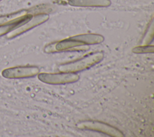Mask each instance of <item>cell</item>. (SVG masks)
Instances as JSON below:
<instances>
[{"mask_svg":"<svg viewBox=\"0 0 154 137\" xmlns=\"http://www.w3.org/2000/svg\"><path fill=\"white\" fill-rule=\"evenodd\" d=\"M103 57L102 53H95L88 55L84 58L73 62L62 65L58 70L63 72H74L89 68L99 62Z\"/></svg>","mask_w":154,"mask_h":137,"instance_id":"cell-1","label":"cell"},{"mask_svg":"<svg viewBox=\"0 0 154 137\" xmlns=\"http://www.w3.org/2000/svg\"><path fill=\"white\" fill-rule=\"evenodd\" d=\"M38 78L46 83L57 84L76 81L78 80L79 77L73 72H63L61 74L41 73L38 75Z\"/></svg>","mask_w":154,"mask_h":137,"instance_id":"cell-2","label":"cell"},{"mask_svg":"<svg viewBox=\"0 0 154 137\" xmlns=\"http://www.w3.org/2000/svg\"><path fill=\"white\" fill-rule=\"evenodd\" d=\"M39 69L35 66H16L6 68L2 71V76L7 78H28L36 75Z\"/></svg>","mask_w":154,"mask_h":137,"instance_id":"cell-3","label":"cell"},{"mask_svg":"<svg viewBox=\"0 0 154 137\" xmlns=\"http://www.w3.org/2000/svg\"><path fill=\"white\" fill-rule=\"evenodd\" d=\"M48 19L49 15L47 14H38L35 16H32V18L25 24L17 28L16 29L11 31V32L7 33V37L8 39L16 37L46 22L47 20H48Z\"/></svg>","mask_w":154,"mask_h":137,"instance_id":"cell-4","label":"cell"},{"mask_svg":"<svg viewBox=\"0 0 154 137\" xmlns=\"http://www.w3.org/2000/svg\"><path fill=\"white\" fill-rule=\"evenodd\" d=\"M78 127L84 129L93 130L106 133L113 136H123L122 133L118 129L108 124L97 121H84L78 124Z\"/></svg>","mask_w":154,"mask_h":137,"instance_id":"cell-5","label":"cell"},{"mask_svg":"<svg viewBox=\"0 0 154 137\" xmlns=\"http://www.w3.org/2000/svg\"><path fill=\"white\" fill-rule=\"evenodd\" d=\"M54 49L52 51H80L87 50L89 48L84 43L72 39L70 37L64 40L58 42L53 45Z\"/></svg>","mask_w":154,"mask_h":137,"instance_id":"cell-6","label":"cell"},{"mask_svg":"<svg viewBox=\"0 0 154 137\" xmlns=\"http://www.w3.org/2000/svg\"><path fill=\"white\" fill-rule=\"evenodd\" d=\"M33 15L29 14L28 10H20L15 13L7 14L0 16V27L7 25L16 22L24 21L32 17Z\"/></svg>","mask_w":154,"mask_h":137,"instance_id":"cell-7","label":"cell"},{"mask_svg":"<svg viewBox=\"0 0 154 137\" xmlns=\"http://www.w3.org/2000/svg\"><path fill=\"white\" fill-rule=\"evenodd\" d=\"M68 3L75 7H106L111 5L110 0H68Z\"/></svg>","mask_w":154,"mask_h":137,"instance_id":"cell-8","label":"cell"},{"mask_svg":"<svg viewBox=\"0 0 154 137\" xmlns=\"http://www.w3.org/2000/svg\"><path fill=\"white\" fill-rule=\"evenodd\" d=\"M72 39L81 42L85 45L99 43L103 41L104 38L102 36L96 34H84L75 36L70 37Z\"/></svg>","mask_w":154,"mask_h":137,"instance_id":"cell-9","label":"cell"},{"mask_svg":"<svg viewBox=\"0 0 154 137\" xmlns=\"http://www.w3.org/2000/svg\"><path fill=\"white\" fill-rule=\"evenodd\" d=\"M134 53H153V46H138L133 49Z\"/></svg>","mask_w":154,"mask_h":137,"instance_id":"cell-10","label":"cell"},{"mask_svg":"<svg viewBox=\"0 0 154 137\" xmlns=\"http://www.w3.org/2000/svg\"><path fill=\"white\" fill-rule=\"evenodd\" d=\"M1 1H2V0H0V2H1Z\"/></svg>","mask_w":154,"mask_h":137,"instance_id":"cell-11","label":"cell"}]
</instances>
